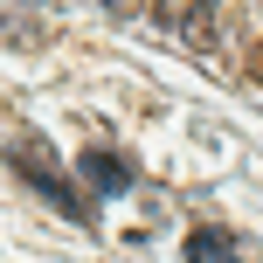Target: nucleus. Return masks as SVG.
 I'll list each match as a JSON object with an SVG mask.
<instances>
[{"instance_id":"obj_4","label":"nucleus","mask_w":263,"mask_h":263,"mask_svg":"<svg viewBox=\"0 0 263 263\" xmlns=\"http://www.w3.org/2000/svg\"><path fill=\"white\" fill-rule=\"evenodd\" d=\"M201 7H208V0H159V21H166V28H187Z\"/></svg>"},{"instance_id":"obj_2","label":"nucleus","mask_w":263,"mask_h":263,"mask_svg":"<svg viewBox=\"0 0 263 263\" xmlns=\"http://www.w3.org/2000/svg\"><path fill=\"white\" fill-rule=\"evenodd\" d=\"M77 166H83V180H90V194H132V159L111 153V145H90Z\"/></svg>"},{"instance_id":"obj_3","label":"nucleus","mask_w":263,"mask_h":263,"mask_svg":"<svg viewBox=\"0 0 263 263\" xmlns=\"http://www.w3.org/2000/svg\"><path fill=\"white\" fill-rule=\"evenodd\" d=\"M187 263H236V236H222V229H194V236L180 242Z\"/></svg>"},{"instance_id":"obj_1","label":"nucleus","mask_w":263,"mask_h":263,"mask_svg":"<svg viewBox=\"0 0 263 263\" xmlns=\"http://www.w3.org/2000/svg\"><path fill=\"white\" fill-rule=\"evenodd\" d=\"M7 166L21 173V180L35 187L42 201H55V208H63L77 229H90V201H83L77 187H69V173L55 166V153L42 145V132H14V139H7Z\"/></svg>"},{"instance_id":"obj_5","label":"nucleus","mask_w":263,"mask_h":263,"mask_svg":"<svg viewBox=\"0 0 263 263\" xmlns=\"http://www.w3.org/2000/svg\"><path fill=\"white\" fill-rule=\"evenodd\" d=\"M250 83H263V49H256V55H250Z\"/></svg>"}]
</instances>
